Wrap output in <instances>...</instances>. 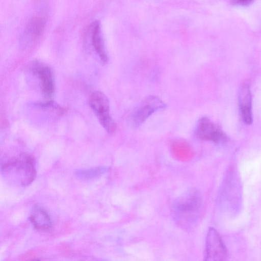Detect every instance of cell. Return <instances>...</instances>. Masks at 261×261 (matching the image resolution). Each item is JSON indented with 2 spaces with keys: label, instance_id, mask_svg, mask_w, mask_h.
Listing matches in <instances>:
<instances>
[{
  "label": "cell",
  "instance_id": "cell-10",
  "mask_svg": "<svg viewBox=\"0 0 261 261\" xmlns=\"http://www.w3.org/2000/svg\"><path fill=\"white\" fill-rule=\"evenodd\" d=\"M91 41L101 61L103 63H107L108 57L102 36L100 25L98 21H96L93 25L91 32Z\"/></svg>",
  "mask_w": 261,
  "mask_h": 261
},
{
  "label": "cell",
  "instance_id": "cell-6",
  "mask_svg": "<svg viewBox=\"0 0 261 261\" xmlns=\"http://www.w3.org/2000/svg\"><path fill=\"white\" fill-rule=\"evenodd\" d=\"M195 135L199 139L217 143H223L226 140L224 133L206 117L200 118L197 121Z\"/></svg>",
  "mask_w": 261,
  "mask_h": 261
},
{
  "label": "cell",
  "instance_id": "cell-8",
  "mask_svg": "<svg viewBox=\"0 0 261 261\" xmlns=\"http://www.w3.org/2000/svg\"><path fill=\"white\" fill-rule=\"evenodd\" d=\"M238 100L240 111L243 121L246 124L252 122V97L248 85L244 84L239 88Z\"/></svg>",
  "mask_w": 261,
  "mask_h": 261
},
{
  "label": "cell",
  "instance_id": "cell-4",
  "mask_svg": "<svg viewBox=\"0 0 261 261\" xmlns=\"http://www.w3.org/2000/svg\"><path fill=\"white\" fill-rule=\"evenodd\" d=\"M89 105L107 133H115L116 125L110 114V102L107 96L100 91H95L90 97Z\"/></svg>",
  "mask_w": 261,
  "mask_h": 261
},
{
  "label": "cell",
  "instance_id": "cell-9",
  "mask_svg": "<svg viewBox=\"0 0 261 261\" xmlns=\"http://www.w3.org/2000/svg\"><path fill=\"white\" fill-rule=\"evenodd\" d=\"M30 220L34 227L38 230H48L52 225L47 212L38 206H35L31 213Z\"/></svg>",
  "mask_w": 261,
  "mask_h": 261
},
{
  "label": "cell",
  "instance_id": "cell-11",
  "mask_svg": "<svg viewBox=\"0 0 261 261\" xmlns=\"http://www.w3.org/2000/svg\"><path fill=\"white\" fill-rule=\"evenodd\" d=\"M44 25V20L39 17L33 18L29 23L24 33V40L35 41L40 36Z\"/></svg>",
  "mask_w": 261,
  "mask_h": 261
},
{
  "label": "cell",
  "instance_id": "cell-5",
  "mask_svg": "<svg viewBox=\"0 0 261 261\" xmlns=\"http://www.w3.org/2000/svg\"><path fill=\"white\" fill-rule=\"evenodd\" d=\"M227 257V250L220 236L214 228H210L206 238L204 260H224Z\"/></svg>",
  "mask_w": 261,
  "mask_h": 261
},
{
  "label": "cell",
  "instance_id": "cell-3",
  "mask_svg": "<svg viewBox=\"0 0 261 261\" xmlns=\"http://www.w3.org/2000/svg\"><path fill=\"white\" fill-rule=\"evenodd\" d=\"M166 107V104L158 96H147L130 113L128 123L132 128H137L153 113Z\"/></svg>",
  "mask_w": 261,
  "mask_h": 261
},
{
  "label": "cell",
  "instance_id": "cell-12",
  "mask_svg": "<svg viewBox=\"0 0 261 261\" xmlns=\"http://www.w3.org/2000/svg\"><path fill=\"white\" fill-rule=\"evenodd\" d=\"M109 168L100 166L88 168L79 169L74 171L75 176L82 180H89L98 178L106 173Z\"/></svg>",
  "mask_w": 261,
  "mask_h": 261
},
{
  "label": "cell",
  "instance_id": "cell-13",
  "mask_svg": "<svg viewBox=\"0 0 261 261\" xmlns=\"http://www.w3.org/2000/svg\"><path fill=\"white\" fill-rule=\"evenodd\" d=\"M254 0H233V2L239 5L247 6L251 4Z\"/></svg>",
  "mask_w": 261,
  "mask_h": 261
},
{
  "label": "cell",
  "instance_id": "cell-7",
  "mask_svg": "<svg viewBox=\"0 0 261 261\" xmlns=\"http://www.w3.org/2000/svg\"><path fill=\"white\" fill-rule=\"evenodd\" d=\"M32 70L37 74L40 81V87L43 95L50 98L55 92V85L51 68L38 62L33 63Z\"/></svg>",
  "mask_w": 261,
  "mask_h": 261
},
{
  "label": "cell",
  "instance_id": "cell-2",
  "mask_svg": "<svg viewBox=\"0 0 261 261\" xmlns=\"http://www.w3.org/2000/svg\"><path fill=\"white\" fill-rule=\"evenodd\" d=\"M1 170L9 181L22 187L31 184L36 175L35 159L27 153L5 161L1 164Z\"/></svg>",
  "mask_w": 261,
  "mask_h": 261
},
{
  "label": "cell",
  "instance_id": "cell-1",
  "mask_svg": "<svg viewBox=\"0 0 261 261\" xmlns=\"http://www.w3.org/2000/svg\"><path fill=\"white\" fill-rule=\"evenodd\" d=\"M202 205V197L198 189L186 190L172 204L171 213L174 221L185 230L194 228L200 219Z\"/></svg>",
  "mask_w": 261,
  "mask_h": 261
}]
</instances>
